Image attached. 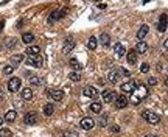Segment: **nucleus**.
<instances>
[{
	"label": "nucleus",
	"mask_w": 168,
	"mask_h": 137,
	"mask_svg": "<svg viewBox=\"0 0 168 137\" xmlns=\"http://www.w3.org/2000/svg\"><path fill=\"white\" fill-rule=\"evenodd\" d=\"M148 97V87L145 84H138L135 83V89L131 92V103L132 104H138L142 100H145Z\"/></svg>",
	"instance_id": "f257e3e1"
},
{
	"label": "nucleus",
	"mask_w": 168,
	"mask_h": 137,
	"mask_svg": "<svg viewBox=\"0 0 168 137\" xmlns=\"http://www.w3.org/2000/svg\"><path fill=\"white\" fill-rule=\"evenodd\" d=\"M142 117H143L149 125H157V123L160 121V117H159L156 112H152V111H143V112H142Z\"/></svg>",
	"instance_id": "f03ea898"
},
{
	"label": "nucleus",
	"mask_w": 168,
	"mask_h": 137,
	"mask_svg": "<svg viewBox=\"0 0 168 137\" xmlns=\"http://www.w3.org/2000/svg\"><path fill=\"white\" fill-rule=\"evenodd\" d=\"M47 95L53 101H61L64 98V92L62 90H58V89H47Z\"/></svg>",
	"instance_id": "7ed1b4c3"
},
{
	"label": "nucleus",
	"mask_w": 168,
	"mask_h": 137,
	"mask_svg": "<svg viewBox=\"0 0 168 137\" xmlns=\"http://www.w3.org/2000/svg\"><path fill=\"white\" fill-rule=\"evenodd\" d=\"M27 66H33V67H41L42 66V56L41 55H34V56H28L25 59Z\"/></svg>",
	"instance_id": "20e7f679"
},
{
	"label": "nucleus",
	"mask_w": 168,
	"mask_h": 137,
	"mask_svg": "<svg viewBox=\"0 0 168 137\" xmlns=\"http://www.w3.org/2000/svg\"><path fill=\"white\" fill-rule=\"evenodd\" d=\"M166 28H168V16L162 14L159 17V22H157V31L163 33V31H166Z\"/></svg>",
	"instance_id": "39448f33"
},
{
	"label": "nucleus",
	"mask_w": 168,
	"mask_h": 137,
	"mask_svg": "<svg viewBox=\"0 0 168 137\" xmlns=\"http://www.w3.org/2000/svg\"><path fill=\"white\" fill-rule=\"evenodd\" d=\"M20 84H22L20 78H11V80L8 81V90H10V92H17V90L20 89Z\"/></svg>",
	"instance_id": "423d86ee"
},
{
	"label": "nucleus",
	"mask_w": 168,
	"mask_h": 137,
	"mask_svg": "<svg viewBox=\"0 0 168 137\" xmlns=\"http://www.w3.org/2000/svg\"><path fill=\"white\" fill-rule=\"evenodd\" d=\"M66 13H67V10H66V8H62V10H56V11H53V13L50 14V22H56V21H59V19H62V17L66 16Z\"/></svg>",
	"instance_id": "0eeeda50"
},
{
	"label": "nucleus",
	"mask_w": 168,
	"mask_h": 137,
	"mask_svg": "<svg viewBox=\"0 0 168 137\" xmlns=\"http://www.w3.org/2000/svg\"><path fill=\"white\" fill-rule=\"evenodd\" d=\"M24 121L27 125H36L38 123V114L36 112H27L24 117Z\"/></svg>",
	"instance_id": "6e6552de"
},
{
	"label": "nucleus",
	"mask_w": 168,
	"mask_h": 137,
	"mask_svg": "<svg viewBox=\"0 0 168 137\" xmlns=\"http://www.w3.org/2000/svg\"><path fill=\"white\" fill-rule=\"evenodd\" d=\"M79 126H81L83 129H86V131H89V129H92V128L95 126V121H93L92 118H89V117H86V118H83V120L79 121Z\"/></svg>",
	"instance_id": "1a4fd4ad"
},
{
	"label": "nucleus",
	"mask_w": 168,
	"mask_h": 137,
	"mask_svg": "<svg viewBox=\"0 0 168 137\" xmlns=\"http://www.w3.org/2000/svg\"><path fill=\"white\" fill-rule=\"evenodd\" d=\"M83 94H84L86 97H89V98H97L98 90H97L93 86H86V87H84V90H83Z\"/></svg>",
	"instance_id": "9d476101"
},
{
	"label": "nucleus",
	"mask_w": 168,
	"mask_h": 137,
	"mask_svg": "<svg viewBox=\"0 0 168 137\" xmlns=\"http://www.w3.org/2000/svg\"><path fill=\"white\" fill-rule=\"evenodd\" d=\"M120 89H121L123 92H126V94H131V92L135 89V83H134V81H128V83H123V84L120 86Z\"/></svg>",
	"instance_id": "9b49d317"
},
{
	"label": "nucleus",
	"mask_w": 168,
	"mask_h": 137,
	"mask_svg": "<svg viewBox=\"0 0 168 137\" xmlns=\"http://www.w3.org/2000/svg\"><path fill=\"white\" fill-rule=\"evenodd\" d=\"M128 106V98L125 97V95H120V97H117V100H115V107H118V109H123V107H126Z\"/></svg>",
	"instance_id": "f8f14e48"
},
{
	"label": "nucleus",
	"mask_w": 168,
	"mask_h": 137,
	"mask_svg": "<svg viewBox=\"0 0 168 137\" xmlns=\"http://www.w3.org/2000/svg\"><path fill=\"white\" fill-rule=\"evenodd\" d=\"M75 48V41L70 38V39H66V42H64V48H62V52L64 53H69L70 50H73Z\"/></svg>",
	"instance_id": "ddd939ff"
},
{
	"label": "nucleus",
	"mask_w": 168,
	"mask_h": 137,
	"mask_svg": "<svg viewBox=\"0 0 168 137\" xmlns=\"http://www.w3.org/2000/svg\"><path fill=\"white\" fill-rule=\"evenodd\" d=\"M126 59H128V62H129L131 66H134V64L137 62V52H135V50H129L128 55H126Z\"/></svg>",
	"instance_id": "4468645a"
},
{
	"label": "nucleus",
	"mask_w": 168,
	"mask_h": 137,
	"mask_svg": "<svg viewBox=\"0 0 168 137\" xmlns=\"http://www.w3.org/2000/svg\"><path fill=\"white\" fill-rule=\"evenodd\" d=\"M148 31H149V27L148 25H142L140 28H138V31H137V38L142 41V39H145V36L148 34Z\"/></svg>",
	"instance_id": "2eb2a0df"
},
{
	"label": "nucleus",
	"mask_w": 168,
	"mask_h": 137,
	"mask_svg": "<svg viewBox=\"0 0 168 137\" xmlns=\"http://www.w3.org/2000/svg\"><path fill=\"white\" fill-rule=\"evenodd\" d=\"M39 53H41V47L39 45H28L27 47V55L34 56V55H39Z\"/></svg>",
	"instance_id": "dca6fc26"
},
{
	"label": "nucleus",
	"mask_w": 168,
	"mask_h": 137,
	"mask_svg": "<svg viewBox=\"0 0 168 137\" xmlns=\"http://www.w3.org/2000/svg\"><path fill=\"white\" fill-rule=\"evenodd\" d=\"M107 80L111 81V83H118L120 81V73H118V70H112L109 75H107Z\"/></svg>",
	"instance_id": "f3484780"
},
{
	"label": "nucleus",
	"mask_w": 168,
	"mask_h": 137,
	"mask_svg": "<svg viewBox=\"0 0 168 137\" xmlns=\"http://www.w3.org/2000/svg\"><path fill=\"white\" fill-rule=\"evenodd\" d=\"M103 100L106 101V103H111L112 100H114V90H109V89H106V90H103Z\"/></svg>",
	"instance_id": "a211bd4d"
},
{
	"label": "nucleus",
	"mask_w": 168,
	"mask_h": 137,
	"mask_svg": "<svg viewBox=\"0 0 168 137\" xmlns=\"http://www.w3.org/2000/svg\"><path fill=\"white\" fill-rule=\"evenodd\" d=\"M16 118H17V112H16V111H8V112L5 114V118H3V120L8 121V123H13Z\"/></svg>",
	"instance_id": "6ab92c4d"
},
{
	"label": "nucleus",
	"mask_w": 168,
	"mask_h": 137,
	"mask_svg": "<svg viewBox=\"0 0 168 137\" xmlns=\"http://www.w3.org/2000/svg\"><path fill=\"white\" fill-rule=\"evenodd\" d=\"M22 98L24 100H27V101H30L31 98H33V90L30 89V87H25V89H22Z\"/></svg>",
	"instance_id": "aec40b11"
},
{
	"label": "nucleus",
	"mask_w": 168,
	"mask_h": 137,
	"mask_svg": "<svg viewBox=\"0 0 168 137\" xmlns=\"http://www.w3.org/2000/svg\"><path fill=\"white\" fill-rule=\"evenodd\" d=\"M114 53H115V56L121 58V56L125 55V47H123V44H117V45L114 47Z\"/></svg>",
	"instance_id": "412c9836"
},
{
	"label": "nucleus",
	"mask_w": 168,
	"mask_h": 137,
	"mask_svg": "<svg viewBox=\"0 0 168 137\" xmlns=\"http://www.w3.org/2000/svg\"><path fill=\"white\" fill-rule=\"evenodd\" d=\"M70 67H72L75 72H79V70L83 69V66L79 64V61H78L76 58H72V59H70Z\"/></svg>",
	"instance_id": "4be33fe9"
},
{
	"label": "nucleus",
	"mask_w": 168,
	"mask_h": 137,
	"mask_svg": "<svg viewBox=\"0 0 168 137\" xmlns=\"http://www.w3.org/2000/svg\"><path fill=\"white\" fill-rule=\"evenodd\" d=\"M22 41H24V44H33V41H34L33 33H24L22 34Z\"/></svg>",
	"instance_id": "5701e85b"
},
{
	"label": "nucleus",
	"mask_w": 168,
	"mask_h": 137,
	"mask_svg": "<svg viewBox=\"0 0 168 137\" xmlns=\"http://www.w3.org/2000/svg\"><path fill=\"white\" fill-rule=\"evenodd\" d=\"M97 45H98V41H97V38H95V36L89 38V42H87V48H89V50H95V48H97Z\"/></svg>",
	"instance_id": "b1692460"
},
{
	"label": "nucleus",
	"mask_w": 168,
	"mask_h": 137,
	"mask_svg": "<svg viewBox=\"0 0 168 137\" xmlns=\"http://www.w3.org/2000/svg\"><path fill=\"white\" fill-rule=\"evenodd\" d=\"M22 61H24V55H19V53H17V55H13V56H11V64H13V66H17V64H20Z\"/></svg>",
	"instance_id": "393cba45"
},
{
	"label": "nucleus",
	"mask_w": 168,
	"mask_h": 137,
	"mask_svg": "<svg viewBox=\"0 0 168 137\" xmlns=\"http://www.w3.org/2000/svg\"><path fill=\"white\" fill-rule=\"evenodd\" d=\"M146 50H148V45H146V42L140 41V42L137 44V48H135V52H137V53H145Z\"/></svg>",
	"instance_id": "a878e982"
},
{
	"label": "nucleus",
	"mask_w": 168,
	"mask_h": 137,
	"mask_svg": "<svg viewBox=\"0 0 168 137\" xmlns=\"http://www.w3.org/2000/svg\"><path fill=\"white\" fill-rule=\"evenodd\" d=\"M100 42H101L103 45H109V42H111L109 34H107V33H101V36H100Z\"/></svg>",
	"instance_id": "bb28decb"
},
{
	"label": "nucleus",
	"mask_w": 168,
	"mask_h": 137,
	"mask_svg": "<svg viewBox=\"0 0 168 137\" xmlns=\"http://www.w3.org/2000/svg\"><path fill=\"white\" fill-rule=\"evenodd\" d=\"M53 111H55V107H53L52 103H47V104L44 106V114H45V115H52Z\"/></svg>",
	"instance_id": "cd10ccee"
},
{
	"label": "nucleus",
	"mask_w": 168,
	"mask_h": 137,
	"mask_svg": "<svg viewBox=\"0 0 168 137\" xmlns=\"http://www.w3.org/2000/svg\"><path fill=\"white\" fill-rule=\"evenodd\" d=\"M90 111H92V112H101V103L93 101V103L90 104Z\"/></svg>",
	"instance_id": "c85d7f7f"
},
{
	"label": "nucleus",
	"mask_w": 168,
	"mask_h": 137,
	"mask_svg": "<svg viewBox=\"0 0 168 137\" xmlns=\"http://www.w3.org/2000/svg\"><path fill=\"white\" fill-rule=\"evenodd\" d=\"M0 137H13V132L8 128H3V129H0Z\"/></svg>",
	"instance_id": "c756f323"
},
{
	"label": "nucleus",
	"mask_w": 168,
	"mask_h": 137,
	"mask_svg": "<svg viewBox=\"0 0 168 137\" xmlns=\"http://www.w3.org/2000/svg\"><path fill=\"white\" fill-rule=\"evenodd\" d=\"M69 78H70V80H72V81H79V80H81V75H79V73H78V72H72V73H70V76H69Z\"/></svg>",
	"instance_id": "7c9ffc66"
},
{
	"label": "nucleus",
	"mask_w": 168,
	"mask_h": 137,
	"mask_svg": "<svg viewBox=\"0 0 168 137\" xmlns=\"http://www.w3.org/2000/svg\"><path fill=\"white\" fill-rule=\"evenodd\" d=\"M30 83H31L33 86H39V84H41V78H39V76H30Z\"/></svg>",
	"instance_id": "2f4dec72"
},
{
	"label": "nucleus",
	"mask_w": 168,
	"mask_h": 137,
	"mask_svg": "<svg viewBox=\"0 0 168 137\" xmlns=\"http://www.w3.org/2000/svg\"><path fill=\"white\" fill-rule=\"evenodd\" d=\"M13 72H14V67H13V66H7V67L3 69V73H5V75H11Z\"/></svg>",
	"instance_id": "473e14b6"
},
{
	"label": "nucleus",
	"mask_w": 168,
	"mask_h": 137,
	"mask_svg": "<svg viewBox=\"0 0 168 137\" xmlns=\"http://www.w3.org/2000/svg\"><path fill=\"white\" fill-rule=\"evenodd\" d=\"M118 73H120V76H121V75H123V76H129V75H131V72L126 70V69H123V67L118 69Z\"/></svg>",
	"instance_id": "72a5a7b5"
},
{
	"label": "nucleus",
	"mask_w": 168,
	"mask_h": 137,
	"mask_svg": "<svg viewBox=\"0 0 168 137\" xmlns=\"http://www.w3.org/2000/svg\"><path fill=\"white\" fill-rule=\"evenodd\" d=\"M148 70H149V64H146V62H143V64L140 66V72H142V73H146Z\"/></svg>",
	"instance_id": "f704fd0d"
},
{
	"label": "nucleus",
	"mask_w": 168,
	"mask_h": 137,
	"mask_svg": "<svg viewBox=\"0 0 168 137\" xmlns=\"http://www.w3.org/2000/svg\"><path fill=\"white\" fill-rule=\"evenodd\" d=\"M157 84V80L156 78H149L148 80V86H156Z\"/></svg>",
	"instance_id": "c9c22d12"
},
{
	"label": "nucleus",
	"mask_w": 168,
	"mask_h": 137,
	"mask_svg": "<svg viewBox=\"0 0 168 137\" xmlns=\"http://www.w3.org/2000/svg\"><path fill=\"white\" fill-rule=\"evenodd\" d=\"M14 42H16V39H13V38H11V39H8V41H7V47H13V45H14Z\"/></svg>",
	"instance_id": "e433bc0d"
},
{
	"label": "nucleus",
	"mask_w": 168,
	"mask_h": 137,
	"mask_svg": "<svg viewBox=\"0 0 168 137\" xmlns=\"http://www.w3.org/2000/svg\"><path fill=\"white\" fill-rule=\"evenodd\" d=\"M62 137H78V135H76L75 132H66V134H64Z\"/></svg>",
	"instance_id": "4c0bfd02"
},
{
	"label": "nucleus",
	"mask_w": 168,
	"mask_h": 137,
	"mask_svg": "<svg viewBox=\"0 0 168 137\" xmlns=\"http://www.w3.org/2000/svg\"><path fill=\"white\" fill-rule=\"evenodd\" d=\"M106 118H107V115H103V117H101V121H100V125H103V126H104V125H106Z\"/></svg>",
	"instance_id": "58836bf2"
},
{
	"label": "nucleus",
	"mask_w": 168,
	"mask_h": 137,
	"mask_svg": "<svg viewBox=\"0 0 168 137\" xmlns=\"http://www.w3.org/2000/svg\"><path fill=\"white\" fill-rule=\"evenodd\" d=\"M111 131H112V132H118V131H120V128H118V126H115V125H114V126H112V128H111Z\"/></svg>",
	"instance_id": "ea45409f"
},
{
	"label": "nucleus",
	"mask_w": 168,
	"mask_h": 137,
	"mask_svg": "<svg viewBox=\"0 0 168 137\" xmlns=\"http://www.w3.org/2000/svg\"><path fill=\"white\" fill-rule=\"evenodd\" d=\"M3 25H5V22H3V21H0V33H2V28H3Z\"/></svg>",
	"instance_id": "a19ab883"
},
{
	"label": "nucleus",
	"mask_w": 168,
	"mask_h": 137,
	"mask_svg": "<svg viewBox=\"0 0 168 137\" xmlns=\"http://www.w3.org/2000/svg\"><path fill=\"white\" fill-rule=\"evenodd\" d=\"M163 45H165V50H166V52H168V39H166V41H165V44H163Z\"/></svg>",
	"instance_id": "79ce46f5"
},
{
	"label": "nucleus",
	"mask_w": 168,
	"mask_h": 137,
	"mask_svg": "<svg viewBox=\"0 0 168 137\" xmlns=\"http://www.w3.org/2000/svg\"><path fill=\"white\" fill-rule=\"evenodd\" d=\"M3 97V89H0V98Z\"/></svg>",
	"instance_id": "37998d69"
},
{
	"label": "nucleus",
	"mask_w": 168,
	"mask_h": 137,
	"mask_svg": "<svg viewBox=\"0 0 168 137\" xmlns=\"http://www.w3.org/2000/svg\"><path fill=\"white\" fill-rule=\"evenodd\" d=\"M165 84H166V86H168V76H166V78H165Z\"/></svg>",
	"instance_id": "c03bdc74"
},
{
	"label": "nucleus",
	"mask_w": 168,
	"mask_h": 137,
	"mask_svg": "<svg viewBox=\"0 0 168 137\" xmlns=\"http://www.w3.org/2000/svg\"><path fill=\"white\" fill-rule=\"evenodd\" d=\"M3 123V118H0V125H2Z\"/></svg>",
	"instance_id": "a18cd8bd"
},
{
	"label": "nucleus",
	"mask_w": 168,
	"mask_h": 137,
	"mask_svg": "<svg viewBox=\"0 0 168 137\" xmlns=\"http://www.w3.org/2000/svg\"><path fill=\"white\" fill-rule=\"evenodd\" d=\"M145 137H156V135H145Z\"/></svg>",
	"instance_id": "49530a36"
},
{
	"label": "nucleus",
	"mask_w": 168,
	"mask_h": 137,
	"mask_svg": "<svg viewBox=\"0 0 168 137\" xmlns=\"http://www.w3.org/2000/svg\"><path fill=\"white\" fill-rule=\"evenodd\" d=\"M95 2H98V0H95Z\"/></svg>",
	"instance_id": "de8ad7c7"
}]
</instances>
